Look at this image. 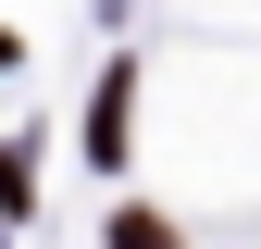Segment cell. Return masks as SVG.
<instances>
[{
  "mask_svg": "<svg viewBox=\"0 0 261 249\" xmlns=\"http://www.w3.org/2000/svg\"><path fill=\"white\" fill-rule=\"evenodd\" d=\"M112 249H174V237H162L149 212H112Z\"/></svg>",
  "mask_w": 261,
  "mask_h": 249,
  "instance_id": "obj_1",
  "label": "cell"
}]
</instances>
